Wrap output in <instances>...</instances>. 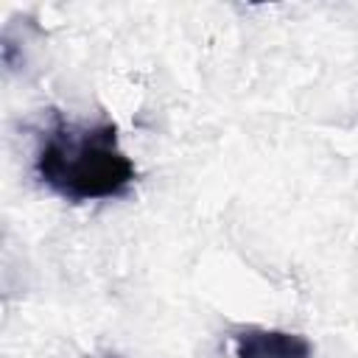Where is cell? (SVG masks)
<instances>
[{"instance_id":"1","label":"cell","mask_w":358,"mask_h":358,"mask_svg":"<svg viewBox=\"0 0 358 358\" xmlns=\"http://www.w3.org/2000/svg\"><path fill=\"white\" fill-rule=\"evenodd\" d=\"M34 168L42 185L70 204L120 199L137 182V168L120 148L117 123L109 117L87 123L53 115Z\"/></svg>"},{"instance_id":"3","label":"cell","mask_w":358,"mask_h":358,"mask_svg":"<svg viewBox=\"0 0 358 358\" xmlns=\"http://www.w3.org/2000/svg\"><path fill=\"white\" fill-rule=\"evenodd\" d=\"M109 358H117V355H109Z\"/></svg>"},{"instance_id":"2","label":"cell","mask_w":358,"mask_h":358,"mask_svg":"<svg viewBox=\"0 0 358 358\" xmlns=\"http://www.w3.org/2000/svg\"><path fill=\"white\" fill-rule=\"evenodd\" d=\"M310 341L299 333L246 327L235 338V358H310Z\"/></svg>"}]
</instances>
